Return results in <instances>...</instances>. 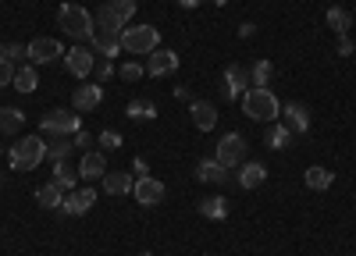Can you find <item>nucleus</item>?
<instances>
[{"label":"nucleus","instance_id":"obj_35","mask_svg":"<svg viewBox=\"0 0 356 256\" xmlns=\"http://www.w3.org/2000/svg\"><path fill=\"white\" fill-rule=\"evenodd\" d=\"M15 75H18L15 61H0V85H15Z\"/></svg>","mask_w":356,"mask_h":256},{"label":"nucleus","instance_id":"obj_31","mask_svg":"<svg viewBox=\"0 0 356 256\" xmlns=\"http://www.w3.org/2000/svg\"><path fill=\"white\" fill-rule=\"evenodd\" d=\"M328 25L335 28L339 36H349V25H353V18H349V11H346V8H328Z\"/></svg>","mask_w":356,"mask_h":256},{"label":"nucleus","instance_id":"obj_11","mask_svg":"<svg viewBox=\"0 0 356 256\" xmlns=\"http://www.w3.org/2000/svg\"><path fill=\"white\" fill-rule=\"evenodd\" d=\"M93 50H89V46H72L68 53H65V68L75 75V78H89V75H93Z\"/></svg>","mask_w":356,"mask_h":256},{"label":"nucleus","instance_id":"obj_10","mask_svg":"<svg viewBox=\"0 0 356 256\" xmlns=\"http://www.w3.org/2000/svg\"><path fill=\"white\" fill-rule=\"evenodd\" d=\"M89 43H93V50L104 53L107 61L122 53V33H118V28H104V25H97V22H93V40H89Z\"/></svg>","mask_w":356,"mask_h":256},{"label":"nucleus","instance_id":"obj_28","mask_svg":"<svg viewBox=\"0 0 356 256\" xmlns=\"http://www.w3.org/2000/svg\"><path fill=\"white\" fill-rule=\"evenodd\" d=\"M72 150H75V139H68V135H54V142L47 146V160H68L72 157Z\"/></svg>","mask_w":356,"mask_h":256},{"label":"nucleus","instance_id":"obj_45","mask_svg":"<svg viewBox=\"0 0 356 256\" xmlns=\"http://www.w3.org/2000/svg\"><path fill=\"white\" fill-rule=\"evenodd\" d=\"M139 256H154V253H139Z\"/></svg>","mask_w":356,"mask_h":256},{"label":"nucleus","instance_id":"obj_23","mask_svg":"<svg viewBox=\"0 0 356 256\" xmlns=\"http://www.w3.org/2000/svg\"><path fill=\"white\" fill-rule=\"evenodd\" d=\"M25 128V114L18 107H0V135H18Z\"/></svg>","mask_w":356,"mask_h":256},{"label":"nucleus","instance_id":"obj_29","mask_svg":"<svg viewBox=\"0 0 356 256\" xmlns=\"http://www.w3.org/2000/svg\"><path fill=\"white\" fill-rule=\"evenodd\" d=\"M289 142H292V128L289 125H271L267 128V146L271 150H285Z\"/></svg>","mask_w":356,"mask_h":256},{"label":"nucleus","instance_id":"obj_30","mask_svg":"<svg viewBox=\"0 0 356 256\" xmlns=\"http://www.w3.org/2000/svg\"><path fill=\"white\" fill-rule=\"evenodd\" d=\"M271 75H275L271 61H257V65L250 68V85H257V89H267V82H271Z\"/></svg>","mask_w":356,"mask_h":256},{"label":"nucleus","instance_id":"obj_16","mask_svg":"<svg viewBox=\"0 0 356 256\" xmlns=\"http://www.w3.org/2000/svg\"><path fill=\"white\" fill-rule=\"evenodd\" d=\"M72 103H75V110L82 114V110H97L100 103H104V89H100V82H82L79 89H75V96H72Z\"/></svg>","mask_w":356,"mask_h":256},{"label":"nucleus","instance_id":"obj_17","mask_svg":"<svg viewBox=\"0 0 356 256\" xmlns=\"http://www.w3.org/2000/svg\"><path fill=\"white\" fill-rule=\"evenodd\" d=\"M228 175H232V171H228L218 157H207V160H200V164H196V178H200V182H207V185H225V182H228Z\"/></svg>","mask_w":356,"mask_h":256},{"label":"nucleus","instance_id":"obj_2","mask_svg":"<svg viewBox=\"0 0 356 256\" xmlns=\"http://www.w3.org/2000/svg\"><path fill=\"white\" fill-rule=\"evenodd\" d=\"M57 25L79 43L93 40V15H89L82 4H61V11H57Z\"/></svg>","mask_w":356,"mask_h":256},{"label":"nucleus","instance_id":"obj_46","mask_svg":"<svg viewBox=\"0 0 356 256\" xmlns=\"http://www.w3.org/2000/svg\"><path fill=\"white\" fill-rule=\"evenodd\" d=\"M353 53H356V46H353Z\"/></svg>","mask_w":356,"mask_h":256},{"label":"nucleus","instance_id":"obj_19","mask_svg":"<svg viewBox=\"0 0 356 256\" xmlns=\"http://www.w3.org/2000/svg\"><path fill=\"white\" fill-rule=\"evenodd\" d=\"M193 125H196L200 132H214V125H218V107L207 103V100H193Z\"/></svg>","mask_w":356,"mask_h":256},{"label":"nucleus","instance_id":"obj_42","mask_svg":"<svg viewBox=\"0 0 356 256\" xmlns=\"http://www.w3.org/2000/svg\"><path fill=\"white\" fill-rule=\"evenodd\" d=\"M203 0H178V8H186V11H193V8H200Z\"/></svg>","mask_w":356,"mask_h":256},{"label":"nucleus","instance_id":"obj_25","mask_svg":"<svg viewBox=\"0 0 356 256\" xmlns=\"http://www.w3.org/2000/svg\"><path fill=\"white\" fill-rule=\"evenodd\" d=\"M200 214L207 221H225L228 217V199L225 196H207L203 203H200Z\"/></svg>","mask_w":356,"mask_h":256},{"label":"nucleus","instance_id":"obj_39","mask_svg":"<svg viewBox=\"0 0 356 256\" xmlns=\"http://www.w3.org/2000/svg\"><path fill=\"white\" fill-rule=\"evenodd\" d=\"M353 46H356V43H353L349 36H339V57H349V53H353Z\"/></svg>","mask_w":356,"mask_h":256},{"label":"nucleus","instance_id":"obj_3","mask_svg":"<svg viewBox=\"0 0 356 256\" xmlns=\"http://www.w3.org/2000/svg\"><path fill=\"white\" fill-rule=\"evenodd\" d=\"M43 157H47V142L40 135H22L8 153V164L15 171H33L36 164H43Z\"/></svg>","mask_w":356,"mask_h":256},{"label":"nucleus","instance_id":"obj_15","mask_svg":"<svg viewBox=\"0 0 356 256\" xmlns=\"http://www.w3.org/2000/svg\"><path fill=\"white\" fill-rule=\"evenodd\" d=\"M146 57H150V61H146V71H150L154 78L178 71V53H175V50H164V46H157L154 53H146Z\"/></svg>","mask_w":356,"mask_h":256},{"label":"nucleus","instance_id":"obj_5","mask_svg":"<svg viewBox=\"0 0 356 256\" xmlns=\"http://www.w3.org/2000/svg\"><path fill=\"white\" fill-rule=\"evenodd\" d=\"M161 46V33L154 25H129L122 28V50L129 53H154Z\"/></svg>","mask_w":356,"mask_h":256},{"label":"nucleus","instance_id":"obj_26","mask_svg":"<svg viewBox=\"0 0 356 256\" xmlns=\"http://www.w3.org/2000/svg\"><path fill=\"white\" fill-rule=\"evenodd\" d=\"M303 182H307V189H317V192H324V189H332V182H335V175L328 167H307V175H303Z\"/></svg>","mask_w":356,"mask_h":256},{"label":"nucleus","instance_id":"obj_18","mask_svg":"<svg viewBox=\"0 0 356 256\" xmlns=\"http://www.w3.org/2000/svg\"><path fill=\"white\" fill-rule=\"evenodd\" d=\"M282 114H285V125H289L292 132H300V135L310 132V107H307V103H296V100H292V103L282 107Z\"/></svg>","mask_w":356,"mask_h":256},{"label":"nucleus","instance_id":"obj_4","mask_svg":"<svg viewBox=\"0 0 356 256\" xmlns=\"http://www.w3.org/2000/svg\"><path fill=\"white\" fill-rule=\"evenodd\" d=\"M132 15H136V0H107V4H100V11L93 15V22L122 33V28H129Z\"/></svg>","mask_w":356,"mask_h":256},{"label":"nucleus","instance_id":"obj_12","mask_svg":"<svg viewBox=\"0 0 356 256\" xmlns=\"http://www.w3.org/2000/svg\"><path fill=\"white\" fill-rule=\"evenodd\" d=\"M61 53H65V43H57V40H50V36H40V40L29 43V61H33V65H50V61H57Z\"/></svg>","mask_w":356,"mask_h":256},{"label":"nucleus","instance_id":"obj_13","mask_svg":"<svg viewBox=\"0 0 356 256\" xmlns=\"http://www.w3.org/2000/svg\"><path fill=\"white\" fill-rule=\"evenodd\" d=\"M132 196L139 199L143 207H157L161 199H164V182H157L154 175H146V178H136V189Z\"/></svg>","mask_w":356,"mask_h":256},{"label":"nucleus","instance_id":"obj_44","mask_svg":"<svg viewBox=\"0 0 356 256\" xmlns=\"http://www.w3.org/2000/svg\"><path fill=\"white\" fill-rule=\"evenodd\" d=\"M0 185H4V171H0Z\"/></svg>","mask_w":356,"mask_h":256},{"label":"nucleus","instance_id":"obj_38","mask_svg":"<svg viewBox=\"0 0 356 256\" xmlns=\"http://www.w3.org/2000/svg\"><path fill=\"white\" fill-rule=\"evenodd\" d=\"M72 139H75V146H79V150H93V135H89V132H75Z\"/></svg>","mask_w":356,"mask_h":256},{"label":"nucleus","instance_id":"obj_36","mask_svg":"<svg viewBox=\"0 0 356 256\" xmlns=\"http://www.w3.org/2000/svg\"><path fill=\"white\" fill-rule=\"evenodd\" d=\"M111 75H114V65L107 61V57H104V61H97V65H93V78H97L100 85H104V82H107Z\"/></svg>","mask_w":356,"mask_h":256},{"label":"nucleus","instance_id":"obj_9","mask_svg":"<svg viewBox=\"0 0 356 256\" xmlns=\"http://www.w3.org/2000/svg\"><path fill=\"white\" fill-rule=\"evenodd\" d=\"M246 89H250V71L239 68V65H228L221 71V96L225 100H239Z\"/></svg>","mask_w":356,"mask_h":256},{"label":"nucleus","instance_id":"obj_24","mask_svg":"<svg viewBox=\"0 0 356 256\" xmlns=\"http://www.w3.org/2000/svg\"><path fill=\"white\" fill-rule=\"evenodd\" d=\"M54 182L61 185L65 192L79 189V167H72L68 160H57V164H54Z\"/></svg>","mask_w":356,"mask_h":256},{"label":"nucleus","instance_id":"obj_8","mask_svg":"<svg viewBox=\"0 0 356 256\" xmlns=\"http://www.w3.org/2000/svg\"><path fill=\"white\" fill-rule=\"evenodd\" d=\"M93 203H97V189H93V185H79V189L65 192L61 214H68V217H82V214L93 210Z\"/></svg>","mask_w":356,"mask_h":256},{"label":"nucleus","instance_id":"obj_22","mask_svg":"<svg viewBox=\"0 0 356 256\" xmlns=\"http://www.w3.org/2000/svg\"><path fill=\"white\" fill-rule=\"evenodd\" d=\"M36 203H40L43 210H61V203H65V189L57 185V182L40 185V192H36Z\"/></svg>","mask_w":356,"mask_h":256},{"label":"nucleus","instance_id":"obj_33","mask_svg":"<svg viewBox=\"0 0 356 256\" xmlns=\"http://www.w3.org/2000/svg\"><path fill=\"white\" fill-rule=\"evenodd\" d=\"M22 57H29V46L25 43H0V61H22Z\"/></svg>","mask_w":356,"mask_h":256},{"label":"nucleus","instance_id":"obj_37","mask_svg":"<svg viewBox=\"0 0 356 256\" xmlns=\"http://www.w3.org/2000/svg\"><path fill=\"white\" fill-rule=\"evenodd\" d=\"M143 71H146V68H139L136 61L122 65V78H125V82H139V78H143Z\"/></svg>","mask_w":356,"mask_h":256},{"label":"nucleus","instance_id":"obj_41","mask_svg":"<svg viewBox=\"0 0 356 256\" xmlns=\"http://www.w3.org/2000/svg\"><path fill=\"white\" fill-rule=\"evenodd\" d=\"M253 33H257V25H253V22H246V25H239V36H243V40H250Z\"/></svg>","mask_w":356,"mask_h":256},{"label":"nucleus","instance_id":"obj_43","mask_svg":"<svg viewBox=\"0 0 356 256\" xmlns=\"http://www.w3.org/2000/svg\"><path fill=\"white\" fill-rule=\"evenodd\" d=\"M214 4H218V8H225V4H228V0H214Z\"/></svg>","mask_w":356,"mask_h":256},{"label":"nucleus","instance_id":"obj_6","mask_svg":"<svg viewBox=\"0 0 356 256\" xmlns=\"http://www.w3.org/2000/svg\"><path fill=\"white\" fill-rule=\"evenodd\" d=\"M40 128H43L47 135H75V132H82V121H79V110L54 107V110H47V114H43Z\"/></svg>","mask_w":356,"mask_h":256},{"label":"nucleus","instance_id":"obj_34","mask_svg":"<svg viewBox=\"0 0 356 256\" xmlns=\"http://www.w3.org/2000/svg\"><path fill=\"white\" fill-rule=\"evenodd\" d=\"M100 150L104 153H114V150H122V132H100Z\"/></svg>","mask_w":356,"mask_h":256},{"label":"nucleus","instance_id":"obj_20","mask_svg":"<svg viewBox=\"0 0 356 256\" xmlns=\"http://www.w3.org/2000/svg\"><path fill=\"white\" fill-rule=\"evenodd\" d=\"M264 182H267V167H264L260 160L239 164V185H243V189H260Z\"/></svg>","mask_w":356,"mask_h":256},{"label":"nucleus","instance_id":"obj_14","mask_svg":"<svg viewBox=\"0 0 356 256\" xmlns=\"http://www.w3.org/2000/svg\"><path fill=\"white\" fill-rule=\"evenodd\" d=\"M107 175V153L104 150H86V157L79 160V178H86V182H97V178H104Z\"/></svg>","mask_w":356,"mask_h":256},{"label":"nucleus","instance_id":"obj_7","mask_svg":"<svg viewBox=\"0 0 356 256\" xmlns=\"http://www.w3.org/2000/svg\"><path fill=\"white\" fill-rule=\"evenodd\" d=\"M214 157L232 171V167H239V164H246V139L239 135V132H228V135H221L218 139V150H214Z\"/></svg>","mask_w":356,"mask_h":256},{"label":"nucleus","instance_id":"obj_1","mask_svg":"<svg viewBox=\"0 0 356 256\" xmlns=\"http://www.w3.org/2000/svg\"><path fill=\"white\" fill-rule=\"evenodd\" d=\"M239 100H243V114L253 118V121H275L282 114V103H278V96L271 89H257V85H250Z\"/></svg>","mask_w":356,"mask_h":256},{"label":"nucleus","instance_id":"obj_40","mask_svg":"<svg viewBox=\"0 0 356 256\" xmlns=\"http://www.w3.org/2000/svg\"><path fill=\"white\" fill-rule=\"evenodd\" d=\"M136 175H139V178H146V175H150V164H146L143 157H136Z\"/></svg>","mask_w":356,"mask_h":256},{"label":"nucleus","instance_id":"obj_27","mask_svg":"<svg viewBox=\"0 0 356 256\" xmlns=\"http://www.w3.org/2000/svg\"><path fill=\"white\" fill-rule=\"evenodd\" d=\"M36 85H40L36 65H22L18 75H15V89H18V93H36Z\"/></svg>","mask_w":356,"mask_h":256},{"label":"nucleus","instance_id":"obj_32","mask_svg":"<svg viewBox=\"0 0 356 256\" xmlns=\"http://www.w3.org/2000/svg\"><path fill=\"white\" fill-rule=\"evenodd\" d=\"M129 118L132 121H143V118H157V103H150V100H132L129 103Z\"/></svg>","mask_w":356,"mask_h":256},{"label":"nucleus","instance_id":"obj_21","mask_svg":"<svg viewBox=\"0 0 356 256\" xmlns=\"http://www.w3.org/2000/svg\"><path fill=\"white\" fill-rule=\"evenodd\" d=\"M100 182H104V192H107V196H125V192L136 189V178L125 175V171H107Z\"/></svg>","mask_w":356,"mask_h":256}]
</instances>
